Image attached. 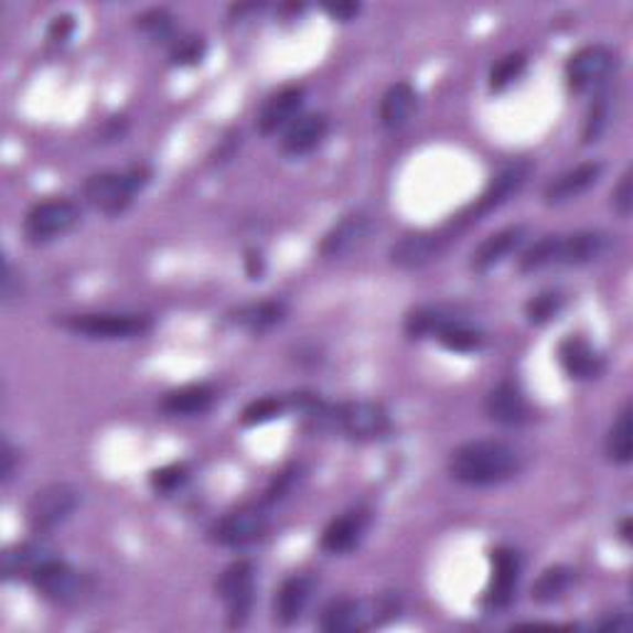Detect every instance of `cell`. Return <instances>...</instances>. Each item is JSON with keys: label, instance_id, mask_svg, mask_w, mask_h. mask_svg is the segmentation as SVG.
I'll list each match as a JSON object with an SVG mask.
<instances>
[{"label": "cell", "instance_id": "cell-27", "mask_svg": "<svg viewBox=\"0 0 633 633\" xmlns=\"http://www.w3.org/2000/svg\"><path fill=\"white\" fill-rule=\"evenodd\" d=\"M416 89L408 85V82H396L389 89L384 92L382 105H379V121L384 129L396 131L404 125H408V119L414 117L416 109Z\"/></svg>", "mask_w": 633, "mask_h": 633}, {"label": "cell", "instance_id": "cell-42", "mask_svg": "<svg viewBox=\"0 0 633 633\" xmlns=\"http://www.w3.org/2000/svg\"><path fill=\"white\" fill-rule=\"evenodd\" d=\"M324 10L334 20H342V23H346V20H354L356 15H360L362 6H356V3H336V6H324Z\"/></svg>", "mask_w": 633, "mask_h": 633}, {"label": "cell", "instance_id": "cell-45", "mask_svg": "<svg viewBox=\"0 0 633 633\" xmlns=\"http://www.w3.org/2000/svg\"><path fill=\"white\" fill-rule=\"evenodd\" d=\"M245 262H248L250 280H260V275H262V255L258 250H250L248 258H245Z\"/></svg>", "mask_w": 633, "mask_h": 633}, {"label": "cell", "instance_id": "cell-35", "mask_svg": "<svg viewBox=\"0 0 633 633\" xmlns=\"http://www.w3.org/2000/svg\"><path fill=\"white\" fill-rule=\"evenodd\" d=\"M151 487L157 490V493H176V490L186 483L189 480V468L183 463H171V465H163L159 471L151 473Z\"/></svg>", "mask_w": 633, "mask_h": 633}, {"label": "cell", "instance_id": "cell-6", "mask_svg": "<svg viewBox=\"0 0 633 633\" xmlns=\"http://www.w3.org/2000/svg\"><path fill=\"white\" fill-rule=\"evenodd\" d=\"M60 324L87 340H135L151 330V316L139 312H92L65 316Z\"/></svg>", "mask_w": 633, "mask_h": 633}, {"label": "cell", "instance_id": "cell-29", "mask_svg": "<svg viewBox=\"0 0 633 633\" xmlns=\"http://www.w3.org/2000/svg\"><path fill=\"white\" fill-rule=\"evenodd\" d=\"M282 320H285V304L278 300L245 304V308H240L236 314H233V322L253 334L268 332L272 330V326H278Z\"/></svg>", "mask_w": 633, "mask_h": 633}, {"label": "cell", "instance_id": "cell-24", "mask_svg": "<svg viewBox=\"0 0 633 633\" xmlns=\"http://www.w3.org/2000/svg\"><path fill=\"white\" fill-rule=\"evenodd\" d=\"M525 240V228L523 226H509L487 236L483 243L478 245L471 255V268L475 272H487L497 268L500 262L509 258L519 245Z\"/></svg>", "mask_w": 633, "mask_h": 633}, {"label": "cell", "instance_id": "cell-19", "mask_svg": "<svg viewBox=\"0 0 633 633\" xmlns=\"http://www.w3.org/2000/svg\"><path fill=\"white\" fill-rule=\"evenodd\" d=\"M557 360L561 364V369L567 372L569 379L577 382H589L597 379V376L604 372V356H601L594 346L581 336H567L561 340L557 350Z\"/></svg>", "mask_w": 633, "mask_h": 633}, {"label": "cell", "instance_id": "cell-4", "mask_svg": "<svg viewBox=\"0 0 633 633\" xmlns=\"http://www.w3.org/2000/svg\"><path fill=\"white\" fill-rule=\"evenodd\" d=\"M151 179V171L147 167H131L127 171H105L95 173L85 181V199L92 208L105 213V216H121L137 193L144 191Z\"/></svg>", "mask_w": 633, "mask_h": 633}, {"label": "cell", "instance_id": "cell-37", "mask_svg": "<svg viewBox=\"0 0 633 633\" xmlns=\"http://www.w3.org/2000/svg\"><path fill=\"white\" fill-rule=\"evenodd\" d=\"M137 28L149 37H167L173 28V18L163 8H151L137 15Z\"/></svg>", "mask_w": 633, "mask_h": 633}, {"label": "cell", "instance_id": "cell-36", "mask_svg": "<svg viewBox=\"0 0 633 633\" xmlns=\"http://www.w3.org/2000/svg\"><path fill=\"white\" fill-rule=\"evenodd\" d=\"M611 109H609V97L599 95L594 99V105L589 109L587 117V127H584V144H591V141H599V137L604 135V129L609 125Z\"/></svg>", "mask_w": 633, "mask_h": 633}, {"label": "cell", "instance_id": "cell-28", "mask_svg": "<svg viewBox=\"0 0 633 633\" xmlns=\"http://www.w3.org/2000/svg\"><path fill=\"white\" fill-rule=\"evenodd\" d=\"M433 340L441 342L446 350L458 352V354H473L480 352L485 344V334L478 330V326L468 324L465 320H458V316L448 314V320L443 322L441 330L436 332Z\"/></svg>", "mask_w": 633, "mask_h": 633}, {"label": "cell", "instance_id": "cell-26", "mask_svg": "<svg viewBox=\"0 0 633 633\" xmlns=\"http://www.w3.org/2000/svg\"><path fill=\"white\" fill-rule=\"evenodd\" d=\"M216 404V391L208 384H189L181 389H173L161 398V411L169 416H201Z\"/></svg>", "mask_w": 633, "mask_h": 633}, {"label": "cell", "instance_id": "cell-25", "mask_svg": "<svg viewBox=\"0 0 633 633\" xmlns=\"http://www.w3.org/2000/svg\"><path fill=\"white\" fill-rule=\"evenodd\" d=\"M446 250L443 245L438 243L436 233H414V236H406L398 240L389 258L396 265V268H404V270H416V268H423V265L433 262L436 258H441Z\"/></svg>", "mask_w": 633, "mask_h": 633}, {"label": "cell", "instance_id": "cell-9", "mask_svg": "<svg viewBox=\"0 0 633 633\" xmlns=\"http://www.w3.org/2000/svg\"><path fill=\"white\" fill-rule=\"evenodd\" d=\"M322 418H330L352 441H376V438L389 433L391 428L386 408L374 401H346L332 408V411L326 408Z\"/></svg>", "mask_w": 633, "mask_h": 633}, {"label": "cell", "instance_id": "cell-3", "mask_svg": "<svg viewBox=\"0 0 633 633\" xmlns=\"http://www.w3.org/2000/svg\"><path fill=\"white\" fill-rule=\"evenodd\" d=\"M533 176V163L525 161V159H517L513 163H507L505 169L497 171V176L490 181V186L485 189L483 196H480L473 206H468L465 211L458 213L451 221L446 223V226L438 228V236L446 245H451L453 240H458V236L465 228H471L473 223L483 221L487 213L497 211L500 206H505L509 199H515L519 191L525 189L527 179Z\"/></svg>", "mask_w": 633, "mask_h": 633}, {"label": "cell", "instance_id": "cell-34", "mask_svg": "<svg viewBox=\"0 0 633 633\" xmlns=\"http://www.w3.org/2000/svg\"><path fill=\"white\" fill-rule=\"evenodd\" d=\"M561 304H565V298H561L559 292H543V294H537V298H533L527 302V320L533 322V324H545L552 320V316L559 314L561 310Z\"/></svg>", "mask_w": 633, "mask_h": 633}, {"label": "cell", "instance_id": "cell-15", "mask_svg": "<svg viewBox=\"0 0 633 633\" xmlns=\"http://www.w3.org/2000/svg\"><path fill=\"white\" fill-rule=\"evenodd\" d=\"M372 513L364 507L350 509L340 517H334L330 525L324 527L320 547L326 555H350L362 545V539L369 533Z\"/></svg>", "mask_w": 633, "mask_h": 633}, {"label": "cell", "instance_id": "cell-21", "mask_svg": "<svg viewBox=\"0 0 633 633\" xmlns=\"http://www.w3.org/2000/svg\"><path fill=\"white\" fill-rule=\"evenodd\" d=\"M601 173H604V167H601L599 161H584L575 169L559 173L555 181L547 183L545 203L547 206H559V203H567L571 199L581 196V193H587L591 186H594V183L601 179Z\"/></svg>", "mask_w": 633, "mask_h": 633}, {"label": "cell", "instance_id": "cell-40", "mask_svg": "<svg viewBox=\"0 0 633 633\" xmlns=\"http://www.w3.org/2000/svg\"><path fill=\"white\" fill-rule=\"evenodd\" d=\"M294 475H300L298 468H292V471H285L278 478H275V483L268 490V503H278V500L288 497V493L294 485Z\"/></svg>", "mask_w": 633, "mask_h": 633}, {"label": "cell", "instance_id": "cell-33", "mask_svg": "<svg viewBox=\"0 0 633 633\" xmlns=\"http://www.w3.org/2000/svg\"><path fill=\"white\" fill-rule=\"evenodd\" d=\"M525 65H527V57L523 53H513L500 60V63L493 67V73H490V89L503 92L505 87L513 85V82L523 75Z\"/></svg>", "mask_w": 633, "mask_h": 633}, {"label": "cell", "instance_id": "cell-1", "mask_svg": "<svg viewBox=\"0 0 633 633\" xmlns=\"http://www.w3.org/2000/svg\"><path fill=\"white\" fill-rule=\"evenodd\" d=\"M523 471V455L497 438H475L458 446L448 458V473L468 487H493Z\"/></svg>", "mask_w": 633, "mask_h": 633}, {"label": "cell", "instance_id": "cell-10", "mask_svg": "<svg viewBox=\"0 0 633 633\" xmlns=\"http://www.w3.org/2000/svg\"><path fill=\"white\" fill-rule=\"evenodd\" d=\"M79 223V206L67 199H47L25 213L23 233L30 243H47L73 230Z\"/></svg>", "mask_w": 633, "mask_h": 633}, {"label": "cell", "instance_id": "cell-16", "mask_svg": "<svg viewBox=\"0 0 633 633\" xmlns=\"http://www.w3.org/2000/svg\"><path fill=\"white\" fill-rule=\"evenodd\" d=\"M316 589V579L310 575H292L280 584V589L275 591V621L280 626H292L302 619L304 609L310 607L312 594Z\"/></svg>", "mask_w": 633, "mask_h": 633}, {"label": "cell", "instance_id": "cell-23", "mask_svg": "<svg viewBox=\"0 0 633 633\" xmlns=\"http://www.w3.org/2000/svg\"><path fill=\"white\" fill-rule=\"evenodd\" d=\"M326 131H330V121L324 115H300L292 121L282 137V154L300 159L308 157L312 151L322 144Z\"/></svg>", "mask_w": 633, "mask_h": 633}, {"label": "cell", "instance_id": "cell-2", "mask_svg": "<svg viewBox=\"0 0 633 633\" xmlns=\"http://www.w3.org/2000/svg\"><path fill=\"white\" fill-rule=\"evenodd\" d=\"M614 238L604 230H579L571 236H545L523 253L519 270L535 272L549 265H587L611 250Z\"/></svg>", "mask_w": 633, "mask_h": 633}, {"label": "cell", "instance_id": "cell-22", "mask_svg": "<svg viewBox=\"0 0 633 633\" xmlns=\"http://www.w3.org/2000/svg\"><path fill=\"white\" fill-rule=\"evenodd\" d=\"M304 105V89L302 87H285L278 95H272L258 117V131L265 137L278 135L282 127H290L294 119L300 117V109Z\"/></svg>", "mask_w": 633, "mask_h": 633}, {"label": "cell", "instance_id": "cell-46", "mask_svg": "<svg viewBox=\"0 0 633 633\" xmlns=\"http://www.w3.org/2000/svg\"><path fill=\"white\" fill-rule=\"evenodd\" d=\"M621 537H624L626 543L631 539V519H629V517L624 519V525H621Z\"/></svg>", "mask_w": 633, "mask_h": 633}, {"label": "cell", "instance_id": "cell-31", "mask_svg": "<svg viewBox=\"0 0 633 633\" xmlns=\"http://www.w3.org/2000/svg\"><path fill=\"white\" fill-rule=\"evenodd\" d=\"M607 458L611 463L629 465L633 458V426H631V406H624V411L616 416L614 426L609 428L607 436Z\"/></svg>", "mask_w": 633, "mask_h": 633}, {"label": "cell", "instance_id": "cell-8", "mask_svg": "<svg viewBox=\"0 0 633 633\" xmlns=\"http://www.w3.org/2000/svg\"><path fill=\"white\" fill-rule=\"evenodd\" d=\"M255 581H258V575H255V565L248 559L233 561L218 577L216 591L223 604H226L230 629H240L248 624L255 604Z\"/></svg>", "mask_w": 633, "mask_h": 633}, {"label": "cell", "instance_id": "cell-43", "mask_svg": "<svg viewBox=\"0 0 633 633\" xmlns=\"http://www.w3.org/2000/svg\"><path fill=\"white\" fill-rule=\"evenodd\" d=\"M0 475H3V483H8L10 478H13L15 471V448L10 446L8 441H3V451H0Z\"/></svg>", "mask_w": 633, "mask_h": 633}, {"label": "cell", "instance_id": "cell-14", "mask_svg": "<svg viewBox=\"0 0 633 633\" xmlns=\"http://www.w3.org/2000/svg\"><path fill=\"white\" fill-rule=\"evenodd\" d=\"M616 67V55L604 45H587L567 60V85L575 92H584L599 85Z\"/></svg>", "mask_w": 633, "mask_h": 633}, {"label": "cell", "instance_id": "cell-44", "mask_svg": "<svg viewBox=\"0 0 633 633\" xmlns=\"http://www.w3.org/2000/svg\"><path fill=\"white\" fill-rule=\"evenodd\" d=\"M599 631H614V633H621V631H629L631 629V621L626 614H614V616H609L604 621H599L597 624Z\"/></svg>", "mask_w": 633, "mask_h": 633}, {"label": "cell", "instance_id": "cell-38", "mask_svg": "<svg viewBox=\"0 0 633 633\" xmlns=\"http://www.w3.org/2000/svg\"><path fill=\"white\" fill-rule=\"evenodd\" d=\"M203 53H206V43H203V37H181L176 45L171 50V60L176 65H196L201 63Z\"/></svg>", "mask_w": 633, "mask_h": 633}, {"label": "cell", "instance_id": "cell-18", "mask_svg": "<svg viewBox=\"0 0 633 633\" xmlns=\"http://www.w3.org/2000/svg\"><path fill=\"white\" fill-rule=\"evenodd\" d=\"M372 233V218L366 213H350L340 223H334L320 243V253L324 258H344V255L362 248Z\"/></svg>", "mask_w": 633, "mask_h": 633}, {"label": "cell", "instance_id": "cell-11", "mask_svg": "<svg viewBox=\"0 0 633 633\" xmlns=\"http://www.w3.org/2000/svg\"><path fill=\"white\" fill-rule=\"evenodd\" d=\"M490 584L485 589L483 607L487 611H503L513 604L519 575H523V557L509 547H497L490 552Z\"/></svg>", "mask_w": 633, "mask_h": 633}, {"label": "cell", "instance_id": "cell-13", "mask_svg": "<svg viewBox=\"0 0 633 633\" xmlns=\"http://www.w3.org/2000/svg\"><path fill=\"white\" fill-rule=\"evenodd\" d=\"M270 527V515L265 513L262 507L258 505H245L240 509H233L230 515H226L213 529V539L221 547H230V549H238V547H248L253 543H258V539L265 537Z\"/></svg>", "mask_w": 633, "mask_h": 633}, {"label": "cell", "instance_id": "cell-32", "mask_svg": "<svg viewBox=\"0 0 633 633\" xmlns=\"http://www.w3.org/2000/svg\"><path fill=\"white\" fill-rule=\"evenodd\" d=\"M285 408H288V404L280 401V398H275V396L258 398V401L245 406V411L240 416V423L243 426L268 423V421H272V418H280L285 414Z\"/></svg>", "mask_w": 633, "mask_h": 633}, {"label": "cell", "instance_id": "cell-12", "mask_svg": "<svg viewBox=\"0 0 633 633\" xmlns=\"http://www.w3.org/2000/svg\"><path fill=\"white\" fill-rule=\"evenodd\" d=\"M30 581H33L37 594L53 601V604H75L85 594V577L60 557L50 559L47 565L33 571Z\"/></svg>", "mask_w": 633, "mask_h": 633}, {"label": "cell", "instance_id": "cell-41", "mask_svg": "<svg viewBox=\"0 0 633 633\" xmlns=\"http://www.w3.org/2000/svg\"><path fill=\"white\" fill-rule=\"evenodd\" d=\"M73 30H75L73 15H57L47 28V37L53 40V43H65V40H69V35H73Z\"/></svg>", "mask_w": 633, "mask_h": 633}, {"label": "cell", "instance_id": "cell-30", "mask_svg": "<svg viewBox=\"0 0 633 633\" xmlns=\"http://www.w3.org/2000/svg\"><path fill=\"white\" fill-rule=\"evenodd\" d=\"M571 581H575V569H569L565 565L549 567L537 577L533 587V599L537 604H555V601L567 594Z\"/></svg>", "mask_w": 633, "mask_h": 633}, {"label": "cell", "instance_id": "cell-20", "mask_svg": "<svg viewBox=\"0 0 633 633\" xmlns=\"http://www.w3.org/2000/svg\"><path fill=\"white\" fill-rule=\"evenodd\" d=\"M57 549L45 543V539H30V543L10 547L0 557V575L6 579H18V577H33V571H37L43 565H47L50 559H57Z\"/></svg>", "mask_w": 633, "mask_h": 633}, {"label": "cell", "instance_id": "cell-7", "mask_svg": "<svg viewBox=\"0 0 633 633\" xmlns=\"http://www.w3.org/2000/svg\"><path fill=\"white\" fill-rule=\"evenodd\" d=\"M79 505V490L69 483H53L40 487L37 493L30 497L25 519L28 527L35 535L53 533L55 527L67 523Z\"/></svg>", "mask_w": 633, "mask_h": 633}, {"label": "cell", "instance_id": "cell-39", "mask_svg": "<svg viewBox=\"0 0 633 633\" xmlns=\"http://www.w3.org/2000/svg\"><path fill=\"white\" fill-rule=\"evenodd\" d=\"M631 206H633V193H631V171H626L621 176L619 186L614 189V208L619 211L621 218L631 216Z\"/></svg>", "mask_w": 633, "mask_h": 633}, {"label": "cell", "instance_id": "cell-5", "mask_svg": "<svg viewBox=\"0 0 633 633\" xmlns=\"http://www.w3.org/2000/svg\"><path fill=\"white\" fill-rule=\"evenodd\" d=\"M396 614V601L382 599H336L322 611L320 629L326 633H362L382 624L384 616Z\"/></svg>", "mask_w": 633, "mask_h": 633}, {"label": "cell", "instance_id": "cell-17", "mask_svg": "<svg viewBox=\"0 0 633 633\" xmlns=\"http://www.w3.org/2000/svg\"><path fill=\"white\" fill-rule=\"evenodd\" d=\"M485 414L490 421L515 428V426H525L529 418H533V408H529L525 394L519 391L515 384L503 382V384H497L495 389L487 391Z\"/></svg>", "mask_w": 633, "mask_h": 633}]
</instances>
